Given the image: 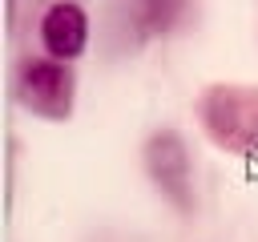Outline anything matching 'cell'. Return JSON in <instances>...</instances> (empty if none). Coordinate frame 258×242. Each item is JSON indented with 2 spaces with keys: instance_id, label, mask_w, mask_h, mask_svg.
<instances>
[{
  "instance_id": "1",
  "label": "cell",
  "mask_w": 258,
  "mask_h": 242,
  "mask_svg": "<svg viewBox=\"0 0 258 242\" xmlns=\"http://www.w3.org/2000/svg\"><path fill=\"white\" fill-rule=\"evenodd\" d=\"M206 133L242 157H258V89L254 85H210L198 101Z\"/></svg>"
},
{
  "instance_id": "2",
  "label": "cell",
  "mask_w": 258,
  "mask_h": 242,
  "mask_svg": "<svg viewBox=\"0 0 258 242\" xmlns=\"http://www.w3.org/2000/svg\"><path fill=\"white\" fill-rule=\"evenodd\" d=\"M141 161H145L149 182L161 190V198H165L173 210L189 214V210H194V165H189L185 141H181L173 129H157L153 137H145Z\"/></svg>"
},
{
  "instance_id": "3",
  "label": "cell",
  "mask_w": 258,
  "mask_h": 242,
  "mask_svg": "<svg viewBox=\"0 0 258 242\" xmlns=\"http://www.w3.org/2000/svg\"><path fill=\"white\" fill-rule=\"evenodd\" d=\"M73 93H77V77L64 60H24L16 73V97L28 113L48 117V121H64L73 113Z\"/></svg>"
},
{
  "instance_id": "4",
  "label": "cell",
  "mask_w": 258,
  "mask_h": 242,
  "mask_svg": "<svg viewBox=\"0 0 258 242\" xmlns=\"http://www.w3.org/2000/svg\"><path fill=\"white\" fill-rule=\"evenodd\" d=\"M40 40L52 60H77L89 44V16L77 4L60 0L40 16Z\"/></svg>"
},
{
  "instance_id": "5",
  "label": "cell",
  "mask_w": 258,
  "mask_h": 242,
  "mask_svg": "<svg viewBox=\"0 0 258 242\" xmlns=\"http://www.w3.org/2000/svg\"><path fill=\"white\" fill-rule=\"evenodd\" d=\"M133 4H137V12L145 16V24L165 28V24H169V16H173V8H177L181 0H133Z\"/></svg>"
}]
</instances>
